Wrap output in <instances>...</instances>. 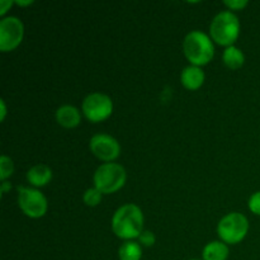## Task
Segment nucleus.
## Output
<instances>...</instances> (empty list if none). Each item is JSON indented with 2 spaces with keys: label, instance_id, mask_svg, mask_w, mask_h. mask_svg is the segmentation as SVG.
<instances>
[{
  "label": "nucleus",
  "instance_id": "nucleus-1",
  "mask_svg": "<svg viewBox=\"0 0 260 260\" xmlns=\"http://www.w3.org/2000/svg\"><path fill=\"white\" fill-rule=\"evenodd\" d=\"M112 231L124 241L139 239L144 233V213L139 206L127 203L121 206L112 217Z\"/></svg>",
  "mask_w": 260,
  "mask_h": 260
},
{
  "label": "nucleus",
  "instance_id": "nucleus-2",
  "mask_svg": "<svg viewBox=\"0 0 260 260\" xmlns=\"http://www.w3.org/2000/svg\"><path fill=\"white\" fill-rule=\"evenodd\" d=\"M183 52L193 66H205L211 62L215 56V46L212 40L202 30H192L183 41Z\"/></svg>",
  "mask_w": 260,
  "mask_h": 260
},
{
  "label": "nucleus",
  "instance_id": "nucleus-3",
  "mask_svg": "<svg viewBox=\"0 0 260 260\" xmlns=\"http://www.w3.org/2000/svg\"><path fill=\"white\" fill-rule=\"evenodd\" d=\"M240 35L239 18L230 10L220 12L210 24V37L213 42L220 46L230 47L234 46Z\"/></svg>",
  "mask_w": 260,
  "mask_h": 260
},
{
  "label": "nucleus",
  "instance_id": "nucleus-4",
  "mask_svg": "<svg viewBox=\"0 0 260 260\" xmlns=\"http://www.w3.org/2000/svg\"><path fill=\"white\" fill-rule=\"evenodd\" d=\"M127 173L122 165L117 162H106L95 170L93 177L94 187L103 194L118 192L126 184Z\"/></svg>",
  "mask_w": 260,
  "mask_h": 260
},
{
  "label": "nucleus",
  "instance_id": "nucleus-5",
  "mask_svg": "<svg viewBox=\"0 0 260 260\" xmlns=\"http://www.w3.org/2000/svg\"><path fill=\"white\" fill-rule=\"evenodd\" d=\"M249 231V221L243 213L231 212L223 216L217 225V234L221 241L236 245L245 239Z\"/></svg>",
  "mask_w": 260,
  "mask_h": 260
},
{
  "label": "nucleus",
  "instance_id": "nucleus-6",
  "mask_svg": "<svg viewBox=\"0 0 260 260\" xmlns=\"http://www.w3.org/2000/svg\"><path fill=\"white\" fill-rule=\"evenodd\" d=\"M81 111L85 118L93 123H99L112 116L113 102L111 96L103 93H91L85 96L81 104Z\"/></svg>",
  "mask_w": 260,
  "mask_h": 260
},
{
  "label": "nucleus",
  "instance_id": "nucleus-7",
  "mask_svg": "<svg viewBox=\"0 0 260 260\" xmlns=\"http://www.w3.org/2000/svg\"><path fill=\"white\" fill-rule=\"evenodd\" d=\"M18 206L25 216L30 218H41L48 208L47 198L38 189L28 187H18Z\"/></svg>",
  "mask_w": 260,
  "mask_h": 260
},
{
  "label": "nucleus",
  "instance_id": "nucleus-8",
  "mask_svg": "<svg viewBox=\"0 0 260 260\" xmlns=\"http://www.w3.org/2000/svg\"><path fill=\"white\" fill-rule=\"evenodd\" d=\"M24 25L17 17H4L0 20V51L10 52L22 43Z\"/></svg>",
  "mask_w": 260,
  "mask_h": 260
},
{
  "label": "nucleus",
  "instance_id": "nucleus-9",
  "mask_svg": "<svg viewBox=\"0 0 260 260\" xmlns=\"http://www.w3.org/2000/svg\"><path fill=\"white\" fill-rule=\"evenodd\" d=\"M91 154L99 160L113 162L121 155V145L114 137L107 134H96L89 141Z\"/></svg>",
  "mask_w": 260,
  "mask_h": 260
},
{
  "label": "nucleus",
  "instance_id": "nucleus-10",
  "mask_svg": "<svg viewBox=\"0 0 260 260\" xmlns=\"http://www.w3.org/2000/svg\"><path fill=\"white\" fill-rule=\"evenodd\" d=\"M56 121L63 128H75L80 124L81 114L76 107L65 104L56 111Z\"/></svg>",
  "mask_w": 260,
  "mask_h": 260
},
{
  "label": "nucleus",
  "instance_id": "nucleus-11",
  "mask_svg": "<svg viewBox=\"0 0 260 260\" xmlns=\"http://www.w3.org/2000/svg\"><path fill=\"white\" fill-rule=\"evenodd\" d=\"M205 73L198 66H188L180 74V83L188 90H197L205 83Z\"/></svg>",
  "mask_w": 260,
  "mask_h": 260
},
{
  "label": "nucleus",
  "instance_id": "nucleus-12",
  "mask_svg": "<svg viewBox=\"0 0 260 260\" xmlns=\"http://www.w3.org/2000/svg\"><path fill=\"white\" fill-rule=\"evenodd\" d=\"M52 179V170L46 164H37L27 172V182L36 188L47 185Z\"/></svg>",
  "mask_w": 260,
  "mask_h": 260
},
{
  "label": "nucleus",
  "instance_id": "nucleus-13",
  "mask_svg": "<svg viewBox=\"0 0 260 260\" xmlns=\"http://www.w3.org/2000/svg\"><path fill=\"white\" fill-rule=\"evenodd\" d=\"M229 250L228 244L223 241H211L203 248L202 258L203 260H228Z\"/></svg>",
  "mask_w": 260,
  "mask_h": 260
},
{
  "label": "nucleus",
  "instance_id": "nucleus-14",
  "mask_svg": "<svg viewBox=\"0 0 260 260\" xmlns=\"http://www.w3.org/2000/svg\"><path fill=\"white\" fill-rule=\"evenodd\" d=\"M222 61L229 69L231 70H238L245 62V56L244 52L236 46H230L226 47V50L222 53Z\"/></svg>",
  "mask_w": 260,
  "mask_h": 260
},
{
  "label": "nucleus",
  "instance_id": "nucleus-15",
  "mask_svg": "<svg viewBox=\"0 0 260 260\" xmlns=\"http://www.w3.org/2000/svg\"><path fill=\"white\" fill-rule=\"evenodd\" d=\"M119 260H141L142 248L139 243L131 240L124 241L118 249Z\"/></svg>",
  "mask_w": 260,
  "mask_h": 260
},
{
  "label": "nucleus",
  "instance_id": "nucleus-16",
  "mask_svg": "<svg viewBox=\"0 0 260 260\" xmlns=\"http://www.w3.org/2000/svg\"><path fill=\"white\" fill-rule=\"evenodd\" d=\"M102 197H103V193L99 189H96L95 187H93L84 192L83 201L89 207H96L102 202Z\"/></svg>",
  "mask_w": 260,
  "mask_h": 260
},
{
  "label": "nucleus",
  "instance_id": "nucleus-17",
  "mask_svg": "<svg viewBox=\"0 0 260 260\" xmlns=\"http://www.w3.org/2000/svg\"><path fill=\"white\" fill-rule=\"evenodd\" d=\"M14 172V162L7 155H3L0 157V179L2 182H7L8 178Z\"/></svg>",
  "mask_w": 260,
  "mask_h": 260
},
{
  "label": "nucleus",
  "instance_id": "nucleus-18",
  "mask_svg": "<svg viewBox=\"0 0 260 260\" xmlns=\"http://www.w3.org/2000/svg\"><path fill=\"white\" fill-rule=\"evenodd\" d=\"M155 241H156V239H155V235L151 231H144V233L139 236V244L141 246H145V248L152 246L155 244Z\"/></svg>",
  "mask_w": 260,
  "mask_h": 260
},
{
  "label": "nucleus",
  "instance_id": "nucleus-19",
  "mask_svg": "<svg viewBox=\"0 0 260 260\" xmlns=\"http://www.w3.org/2000/svg\"><path fill=\"white\" fill-rule=\"evenodd\" d=\"M249 210L254 213V215L260 216V190L255 192L254 194H251V197L249 198Z\"/></svg>",
  "mask_w": 260,
  "mask_h": 260
},
{
  "label": "nucleus",
  "instance_id": "nucleus-20",
  "mask_svg": "<svg viewBox=\"0 0 260 260\" xmlns=\"http://www.w3.org/2000/svg\"><path fill=\"white\" fill-rule=\"evenodd\" d=\"M248 0H225L223 5L229 8V10H243L244 8L248 7Z\"/></svg>",
  "mask_w": 260,
  "mask_h": 260
},
{
  "label": "nucleus",
  "instance_id": "nucleus-21",
  "mask_svg": "<svg viewBox=\"0 0 260 260\" xmlns=\"http://www.w3.org/2000/svg\"><path fill=\"white\" fill-rule=\"evenodd\" d=\"M13 4H14V2H12V0H0V15L4 17L8 10L13 7Z\"/></svg>",
  "mask_w": 260,
  "mask_h": 260
},
{
  "label": "nucleus",
  "instance_id": "nucleus-22",
  "mask_svg": "<svg viewBox=\"0 0 260 260\" xmlns=\"http://www.w3.org/2000/svg\"><path fill=\"white\" fill-rule=\"evenodd\" d=\"M0 107H2V114H0V119H2V121H4L5 116H7V106H5L4 99H2V101H0Z\"/></svg>",
  "mask_w": 260,
  "mask_h": 260
},
{
  "label": "nucleus",
  "instance_id": "nucleus-23",
  "mask_svg": "<svg viewBox=\"0 0 260 260\" xmlns=\"http://www.w3.org/2000/svg\"><path fill=\"white\" fill-rule=\"evenodd\" d=\"M15 5H18V7H28V5H32L33 2L32 0H27V2H22V0H17V2H14Z\"/></svg>",
  "mask_w": 260,
  "mask_h": 260
},
{
  "label": "nucleus",
  "instance_id": "nucleus-24",
  "mask_svg": "<svg viewBox=\"0 0 260 260\" xmlns=\"http://www.w3.org/2000/svg\"><path fill=\"white\" fill-rule=\"evenodd\" d=\"M10 189V184L8 182H3L2 183V194L3 193H5L7 190Z\"/></svg>",
  "mask_w": 260,
  "mask_h": 260
},
{
  "label": "nucleus",
  "instance_id": "nucleus-25",
  "mask_svg": "<svg viewBox=\"0 0 260 260\" xmlns=\"http://www.w3.org/2000/svg\"><path fill=\"white\" fill-rule=\"evenodd\" d=\"M189 260H198V259H189Z\"/></svg>",
  "mask_w": 260,
  "mask_h": 260
}]
</instances>
